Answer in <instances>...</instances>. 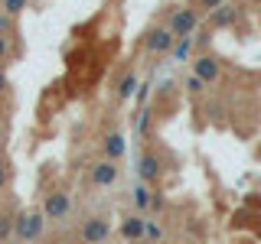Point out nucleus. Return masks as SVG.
Here are the masks:
<instances>
[{"instance_id":"obj_20","label":"nucleus","mask_w":261,"mask_h":244,"mask_svg":"<svg viewBox=\"0 0 261 244\" xmlns=\"http://www.w3.org/2000/svg\"><path fill=\"white\" fill-rule=\"evenodd\" d=\"M147 120H150V111H141V120H137V130H141V134H144V130H147Z\"/></svg>"},{"instance_id":"obj_11","label":"nucleus","mask_w":261,"mask_h":244,"mask_svg":"<svg viewBox=\"0 0 261 244\" xmlns=\"http://www.w3.org/2000/svg\"><path fill=\"white\" fill-rule=\"evenodd\" d=\"M101 150H105V160H114V163H118L121 157H124V150H127L124 134H118V130H114V134H108V137L101 140Z\"/></svg>"},{"instance_id":"obj_25","label":"nucleus","mask_w":261,"mask_h":244,"mask_svg":"<svg viewBox=\"0 0 261 244\" xmlns=\"http://www.w3.org/2000/svg\"><path fill=\"white\" fill-rule=\"evenodd\" d=\"M137 244H150V241H137Z\"/></svg>"},{"instance_id":"obj_5","label":"nucleus","mask_w":261,"mask_h":244,"mask_svg":"<svg viewBox=\"0 0 261 244\" xmlns=\"http://www.w3.org/2000/svg\"><path fill=\"white\" fill-rule=\"evenodd\" d=\"M193 75H199L206 85H216L219 81V75H222V62L216 59V55H196L193 59Z\"/></svg>"},{"instance_id":"obj_1","label":"nucleus","mask_w":261,"mask_h":244,"mask_svg":"<svg viewBox=\"0 0 261 244\" xmlns=\"http://www.w3.org/2000/svg\"><path fill=\"white\" fill-rule=\"evenodd\" d=\"M170 29H173L176 39H186V36H196V29H199V10H193V7H176L173 13H170Z\"/></svg>"},{"instance_id":"obj_22","label":"nucleus","mask_w":261,"mask_h":244,"mask_svg":"<svg viewBox=\"0 0 261 244\" xmlns=\"http://www.w3.org/2000/svg\"><path fill=\"white\" fill-rule=\"evenodd\" d=\"M147 88H150V85H141V88H137V101H141V104L147 101Z\"/></svg>"},{"instance_id":"obj_12","label":"nucleus","mask_w":261,"mask_h":244,"mask_svg":"<svg viewBox=\"0 0 261 244\" xmlns=\"http://www.w3.org/2000/svg\"><path fill=\"white\" fill-rule=\"evenodd\" d=\"M137 88H141V85H137V75H134V72H127V75L121 78V85H118V98H121V101H127V98L137 95Z\"/></svg>"},{"instance_id":"obj_21","label":"nucleus","mask_w":261,"mask_h":244,"mask_svg":"<svg viewBox=\"0 0 261 244\" xmlns=\"http://www.w3.org/2000/svg\"><path fill=\"white\" fill-rule=\"evenodd\" d=\"M4 186H7V163L0 160V189H4Z\"/></svg>"},{"instance_id":"obj_14","label":"nucleus","mask_w":261,"mask_h":244,"mask_svg":"<svg viewBox=\"0 0 261 244\" xmlns=\"http://www.w3.org/2000/svg\"><path fill=\"white\" fill-rule=\"evenodd\" d=\"M134 205L141 208V211L153 205V192L147 189V182H137V186H134Z\"/></svg>"},{"instance_id":"obj_3","label":"nucleus","mask_w":261,"mask_h":244,"mask_svg":"<svg viewBox=\"0 0 261 244\" xmlns=\"http://www.w3.org/2000/svg\"><path fill=\"white\" fill-rule=\"evenodd\" d=\"M179 43V39L173 36V29L170 26H153L144 33V49L153 55H163V52H173V46Z\"/></svg>"},{"instance_id":"obj_19","label":"nucleus","mask_w":261,"mask_h":244,"mask_svg":"<svg viewBox=\"0 0 261 244\" xmlns=\"http://www.w3.org/2000/svg\"><path fill=\"white\" fill-rule=\"evenodd\" d=\"M23 7H27V0H4V10L10 13V16H16V13L23 10Z\"/></svg>"},{"instance_id":"obj_15","label":"nucleus","mask_w":261,"mask_h":244,"mask_svg":"<svg viewBox=\"0 0 261 244\" xmlns=\"http://www.w3.org/2000/svg\"><path fill=\"white\" fill-rule=\"evenodd\" d=\"M10 234H16V218L4 211V215H0V244L10 238Z\"/></svg>"},{"instance_id":"obj_16","label":"nucleus","mask_w":261,"mask_h":244,"mask_svg":"<svg viewBox=\"0 0 261 244\" xmlns=\"http://www.w3.org/2000/svg\"><path fill=\"white\" fill-rule=\"evenodd\" d=\"M144 241H150V244L163 241V228H160L157 222H147V238H144Z\"/></svg>"},{"instance_id":"obj_13","label":"nucleus","mask_w":261,"mask_h":244,"mask_svg":"<svg viewBox=\"0 0 261 244\" xmlns=\"http://www.w3.org/2000/svg\"><path fill=\"white\" fill-rule=\"evenodd\" d=\"M193 46H196V36H186V39H179V43L173 46V62H186L190 59V52H193Z\"/></svg>"},{"instance_id":"obj_6","label":"nucleus","mask_w":261,"mask_h":244,"mask_svg":"<svg viewBox=\"0 0 261 244\" xmlns=\"http://www.w3.org/2000/svg\"><path fill=\"white\" fill-rule=\"evenodd\" d=\"M69 208H72V202H69V195H65V192H49L46 202H43V215L53 218V222L65 218V215H69Z\"/></svg>"},{"instance_id":"obj_24","label":"nucleus","mask_w":261,"mask_h":244,"mask_svg":"<svg viewBox=\"0 0 261 244\" xmlns=\"http://www.w3.org/2000/svg\"><path fill=\"white\" fill-rule=\"evenodd\" d=\"M4 85H7V78H4V72H0V92H4Z\"/></svg>"},{"instance_id":"obj_7","label":"nucleus","mask_w":261,"mask_h":244,"mask_svg":"<svg viewBox=\"0 0 261 244\" xmlns=\"http://www.w3.org/2000/svg\"><path fill=\"white\" fill-rule=\"evenodd\" d=\"M118 163L114 160H101V163H95L92 166V186H98V189H105V186H114L118 182Z\"/></svg>"},{"instance_id":"obj_4","label":"nucleus","mask_w":261,"mask_h":244,"mask_svg":"<svg viewBox=\"0 0 261 244\" xmlns=\"http://www.w3.org/2000/svg\"><path fill=\"white\" fill-rule=\"evenodd\" d=\"M46 228V215L43 211H23V215H16V238L20 241H36L39 234H43Z\"/></svg>"},{"instance_id":"obj_23","label":"nucleus","mask_w":261,"mask_h":244,"mask_svg":"<svg viewBox=\"0 0 261 244\" xmlns=\"http://www.w3.org/2000/svg\"><path fill=\"white\" fill-rule=\"evenodd\" d=\"M4 55H7V36L0 33V59H4Z\"/></svg>"},{"instance_id":"obj_8","label":"nucleus","mask_w":261,"mask_h":244,"mask_svg":"<svg viewBox=\"0 0 261 244\" xmlns=\"http://www.w3.org/2000/svg\"><path fill=\"white\" fill-rule=\"evenodd\" d=\"M137 176H141V182H157L160 179V157L157 153H144L141 163H137Z\"/></svg>"},{"instance_id":"obj_10","label":"nucleus","mask_w":261,"mask_h":244,"mask_svg":"<svg viewBox=\"0 0 261 244\" xmlns=\"http://www.w3.org/2000/svg\"><path fill=\"white\" fill-rule=\"evenodd\" d=\"M235 20H239V7L235 4H225V7H219L216 13H209V26L212 29H228Z\"/></svg>"},{"instance_id":"obj_18","label":"nucleus","mask_w":261,"mask_h":244,"mask_svg":"<svg viewBox=\"0 0 261 244\" xmlns=\"http://www.w3.org/2000/svg\"><path fill=\"white\" fill-rule=\"evenodd\" d=\"M228 0H199V13H216L219 7H225Z\"/></svg>"},{"instance_id":"obj_2","label":"nucleus","mask_w":261,"mask_h":244,"mask_svg":"<svg viewBox=\"0 0 261 244\" xmlns=\"http://www.w3.org/2000/svg\"><path fill=\"white\" fill-rule=\"evenodd\" d=\"M79 238H82V244H108V238H111V222L105 215L85 218V225L79 228Z\"/></svg>"},{"instance_id":"obj_9","label":"nucleus","mask_w":261,"mask_h":244,"mask_svg":"<svg viewBox=\"0 0 261 244\" xmlns=\"http://www.w3.org/2000/svg\"><path fill=\"white\" fill-rule=\"evenodd\" d=\"M121 238L124 241H144L147 238V222L141 215H130L121 222Z\"/></svg>"},{"instance_id":"obj_17","label":"nucleus","mask_w":261,"mask_h":244,"mask_svg":"<svg viewBox=\"0 0 261 244\" xmlns=\"http://www.w3.org/2000/svg\"><path fill=\"white\" fill-rule=\"evenodd\" d=\"M186 88H190V95H202L206 92V81H202L199 75H190L186 78Z\"/></svg>"}]
</instances>
